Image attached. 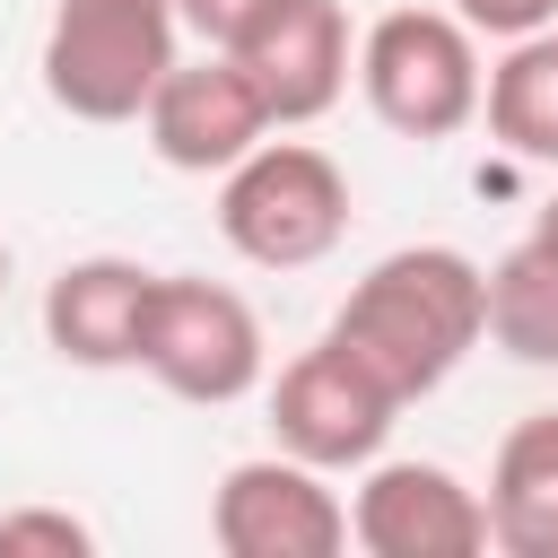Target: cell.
<instances>
[{
  "label": "cell",
  "mask_w": 558,
  "mask_h": 558,
  "mask_svg": "<svg viewBox=\"0 0 558 558\" xmlns=\"http://www.w3.org/2000/svg\"><path fill=\"white\" fill-rule=\"evenodd\" d=\"M453 17H462L471 35H497V44H514V35H541V26H558V0H453Z\"/></svg>",
  "instance_id": "obj_16"
},
{
  "label": "cell",
  "mask_w": 558,
  "mask_h": 558,
  "mask_svg": "<svg viewBox=\"0 0 558 558\" xmlns=\"http://www.w3.org/2000/svg\"><path fill=\"white\" fill-rule=\"evenodd\" d=\"M401 410L410 401L331 331L314 349H296L270 384V436H279V453H296L314 471H366Z\"/></svg>",
  "instance_id": "obj_6"
},
{
  "label": "cell",
  "mask_w": 558,
  "mask_h": 558,
  "mask_svg": "<svg viewBox=\"0 0 558 558\" xmlns=\"http://www.w3.org/2000/svg\"><path fill=\"white\" fill-rule=\"evenodd\" d=\"M218 52L262 87V105H270L279 131L323 122V113L340 105L349 70H357V44H349L340 0H253V9L218 35Z\"/></svg>",
  "instance_id": "obj_7"
},
{
  "label": "cell",
  "mask_w": 558,
  "mask_h": 558,
  "mask_svg": "<svg viewBox=\"0 0 558 558\" xmlns=\"http://www.w3.org/2000/svg\"><path fill=\"white\" fill-rule=\"evenodd\" d=\"M140 366L174 392V401H201V410H227L262 384L270 349H262V314L201 279V270H157V296H148V331H140Z\"/></svg>",
  "instance_id": "obj_5"
},
{
  "label": "cell",
  "mask_w": 558,
  "mask_h": 558,
  "mask_svg": "<svg viewBox=\"0 0 558 558\" xmlns=\"http://www.w3.org/2000/svg\"><path fill=\"white\" fill-rule=\"evenodd\" d=\"M0 288H9V244H0Z\"/></svg>",
  "instance_id": "obj_19"
},
{
  "label": "cell",
  "mask_w": 558,
  "mask_h": 558,
  "mask_svg": "<svg viewBox=\"0 0 558 558\" xmlns=\"http://www.w3.org/2000/svg\"><path fill=\"white\" fill-rule=\"evenodd\" d=\"M480 113H488V140H497L506 157L558 166V26L506 44V61H497L488 87H480Z\"/></svg>",
  "instance_id": "obj_13"
},
{
  "label": "cell",
  "mask_w": 558,
  "mask_h": 558,
  "mask_svg": "<svg viewBox=\"0 0 558 558\" xmlns=\"http://www.w3.org/2000/svg\"><path fill=\"white\" fill-rule=\"evenodd\" d=\"M480 497H488V541L506 558H558V410L506 427Z\"/></svg>",
  "instance_id": "obj_12"
},
{
  "label": "cell",
  "mask_w": 558,
  "mask_h": 558,
  "mask_svg": "<svg viewBox=\"0 0 558 558\" xmlns=\"http://www.w3.org/2000/svg\"><path fill=\"white\" fill-rule=\"evenodd\" d=\"M174 9H183V26H201V35L218 44V35H227V26H235L253 0H174Z\"/></svg>",
  "instance_id": "obj_17"
},
{
  "label": "cell",
  "mask_w": 558,
  "mask_h": 558,
  "mask_svg": "<svg viewBox=\"0 0 558 558\" xmlns=\"http://www.w3.org/2000/svg\"><path fill=\"white\" fill-rule=\"evenodd\" d=\"M532 244H541V253H549V262H558V192H549V201H541V209H532Z\"/></svg>",
  "instance_id": "obj_18"
},
{
  "label": "cell",
  "mask_w": 558,
  "mask_h": 558,
  "mask_svg": "<svg viewBox=\"0 0 558 558\" xmlns=\"http://www.w3.org/2000/svg\"><path fill=\"white\" fill-rule=\"evenodd\" d=\"M488 340L514 366H558V262L532 235L488 262Z\"/></svg>",
  "instance_id": "obj_14"
},
{
  "label": "cell",
  "mask_w": 558,
  "mask_h": 558,
  "mask_svg": "<svg viewBox=\"0 0 558 558\" xmlns=\"http://www.w3.org/2000/svg\"><path fill=\"white\" fill-rule=\"evenodd\" d=\"M148 296H157V270L131 262V253H87V262L52 270V288H44V340H52V357H70L87 375L140 366Z\"/></svg>",
  "instance_id": "obj_11"
},
{
  "label": "cell",
  "mask_w": 558,
  "mask_h": 558,
  "mask_svg": "<svg viewBox=\"0 0 558 558\" xmlns=\"http://www.w3.org/2000/svg\"><path fill=\"white\" fill-rule=\"evenodd\" d=\"M218 235L253 270H305L349 235V174L314 140H262L218 174Z\"/></svg>",
  "instance_id": "obj_3"
},
{
  "label": "cell",
  "mask_w": 558,
  "mask_h": 558,
  "mask_svg": "<svg viewBox=\"0 0 558 558\" xmlns=\"http://www.w3.org/2000/svg\"><path fill=\"white\" fill-rule=\"evenodd\" d=\"M331 340H349L401 401H427L488 340V270L453 244H401L340 296Z\"/></svg>",
  "instance_id": "obj_1"
},
{
  "label": "cell",
  "mask_w": 558,
  "mask_h": 558,
  "mask_svg": "<svg viewBox=\"0 0 558 558\" xmlns=\"http://www.w3.org/2000/svg\"><path fill=\"white\" fill-rule=\"evenodd\" d=\"M140 131H148L157 166H174V174H227V166H235V157H253L279 122H270L262 87H253L218 44H209L201 61H174V70L157 78V96H148Z\"/></svg>",
  "instance_id": "obj_9"
},
{
  "label": "cell",
  "mask_w": 558,
  "mask_h": 558,
  "mask_svg": "<svg viewBox=\"0 0 558 558\" xmlns=\"http://www.w3.org/2000/svg\"><path fill=\"white\" fill-rule=\"evenodd\" d=\"M174 35H183L174 0H52L35 52L44 96L70 122H140L157 78L183 61Z\"/></svg>",
  "instance_id": "obj_2"
},
{
  "label": "cell",
  "mask_w": 558,
  "mask_h": 558,
  "mask_svg": "<svg viewBox=\"0 0 558 558\" xmlns=\"http://www.w3.org/2000/svg\"><path fill=\"white\" fill-rule=\"evenodd\" d=\"M0 558H96V532L70 506H9L0 514Z\"/></svg>",
  "instance_id": "obj_15"
},
{
  "label": "cell",
  "mask_w": 558,
  "mask_h": 558,
  "mask_svg": "<svg viewBox=\"0 0 558 558\" xmlns=\"http://www.w3.org/2000/svg\"><path fill=\"white\" fill-rule=\"evenodd\" d=\"M349 541L366 558H471L488 549V497L445 462H366L349 497Z\"/></svg>",
  "instance_id": "obj_10"
},
{
  "label": "cell",
  "mask_w": 558,
  "mask_h": 558,
  "mask_svg": "<svg viewBox=\"0 0 558 558\" xmlns=\"http://www.w3.org/2000/svg\"><path fill=\"white\" fill-rule=\"evenodd\" d=\"M357 87L384 131L401 140H453L480 122V35L453 9H384L357 35Z\"/></svg>",
  "instance_id": "obj_4"
},
{
  "label": "cell",
  "mask_w": 558,
  "mask_h": 558,
  "mask_svg": "<svg viewBox=\"0 0 558 558\" xmlns=\"http://www.w3.org/2000/svg\"><path fill=\"white\" fill-rule=\"evenodd\" d=\"M209 541L227 558H331L349 549V506L314 462L253 453V462H227L209 497Z\"/></svg>",
  "instance_id": "obj_8"
}]
</instances>
